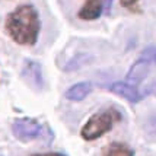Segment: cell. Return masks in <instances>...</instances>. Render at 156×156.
<instances>
[{"mask_svg": "<svg viewBox=\"0 0 156 156\" xmlns=\"http://www.w3.org/2000/svg\"><path fill=\"white\" fill-rule=\"evenodd\" d=\"M20 77L29 88L34 90H41L44 88V77H42V69L38 61L25 60L20 70Z\"/></svg>", "mask_w": 156, "mask_h": 156, "instance_id": "277c9868", "label": "cell"}, {"mask_svg": "<svg viewBox=\"0 0 156 156\" xmlns=\"http://www.w3.org/2000/svg\"><path fill=\"white\" fill-rule=\"evenodd\" d=\"M5 29L19 45H35L41 31V20L34 5H20L6 16Z\"/></svg>", "mask_w": 156, "mask_h": 156, "instance_id": "6da1fadb", "label": "cell"}, {"mask_svg": "<svg viewBox=\"0 0 156 156\" xmlns=\"http://www.w3.org/2000/svg\"><path fill=\"white\" fill-rule=\"evenodd\" d=\"M147 130H149L152 134H156V115H153L147 121Z\"/></svg>", "mask_w": 156, "mask_h": 156, "instance_id": "7c38bea8", "label": "cell"}, {"mask_svg": "<svg viewBox=\"0 0 156 156\" xmlns=\"http://www.w3.org/2000/svg\"><path fill=\"white\" fill-rule=\"evenodd\" d=\"M90 92H92V85L89 82H79V83L72 85L64 92V96H66V99H69V101L79 102V101H83Z\"/></svg>", "mask_w": 156, "mask_h": 156, "instance_id": "ba28073f", "label": "cell"}, {"mask_svg": "<svg viewBox=\"0 0 156 156\" xmlns=\"http://www.w3.org/2000/svg\"><path fill=\"white\" fill-rule=\"evenodd\" d=\"M111 3H112V0H107V2L104 3V7H105V9L108 10V9H109V5H111Z\"/></svg>", "mask_w": 156, "mask_h": 156, "instance_id": "2e32d148", "label": "cell"}, {"mask_svg": "<svg viewBox=\"0 0 156 156\" xmlns=\"http://www.w3.org/2000/svg\"><path fill=\"white\" fill-rule=\"evenodd\" d=\"M142 58L149 60L150 63H156V47H147L142 51Z\"/></svg>", "mask_w": 156, "mask_h": 156, "instance_id": "8fae6325", "label": "cell"}, {"mask_svg": "<svg viewBox=\"0 0 156 156\" xmlns=\"http://www.w3.org/2000/svg\"><path fill=\"white\" fill-rule=\"evenodd\" d=\"M109 90L133 104L140 102L143 99V94L139 90V88L134 85H130L129 82H115L109 86Z\"/></svg>", "mask_w": 156, "mask_h": 156, "instance_id": "5b68a950", "label": "cell"}, {"mask_svg": "<svg viewBox=\"0 0 156 156\" xmlns=\"http://www.w3.org/2000/svg\"><path fill=\"white\" fill-rule=\"evenodd\" d=\"M121 112L117 108H107L99 111V112H95L83 124V127L80 130L82 139H85L88 142L99 139L105 133H108L117 122L121 121Z\"/></svg>", "mask_w": 156, "mask_h": 156, "instance_id": "7a4b0ae2", "label": "cell"}, {"mask_svg": "<svg viewBox=\"0 0 156 156\" xmlns=\"http://www.w3.org/2000/svg\"><path fill=\"white\" fill-rule=\"evenodd\" d=\"M31 156H66V155H63V153H35V155Z\"/></svg>", "mask_w": 156, "mask_h": 156, "instance_id": "5bb4252c", "label": "cell"}, {"mask_svg": "<svg viewBox=\"0 0 156 156\" xmlns=\"http://www.w3.org/2000/svg\"><path fill=\"white\" fill-rule=\"evenodd\" d=\"M90 60H92L90 55L85 54V53H79V54H76L75 57H72V58L64 64L63 70H64V72H75V70H77V69L83 67L85 64H88Z\"/></svg>", "mask_w": 156, "mask_h": 156, "instance_id": "30bf717a", "label": "cell"}, {"mask_svg": "<svg viewBox=\"0 0 156 156\" xmlns=\"http://www.w3.org/2000/svg\"><path fill=\"white\" fill-rule=\"evenodd\" d=\"M137 2H139V0H120V3H121L124 7H127V9H134V6L137 5Z\"/></svg>", "mask_w": 156, "mask_h": 156, "instance_id": "4fadbf2b", "label": "cell"}, {"mask_svg": "<svg viewBox=\"0 0 156 156\" xmlns=\"http://www.w3.org/2000/svg\"><path fill=\"white\" fill-rule=\"evenodd\" d=\"M104 156H134V150L126 143L114 142L105 149Z\"/></svg>", "mask_w": 156, "mask_h": 156, "instance_id": "9c48e42d", "label": "cell"}, {"mask_svg": "<svg viewBox=\"0 0 156 156\" xmlns=\"http://www.w3.org/2000/svg\"><path fill=\"white\" fill-rule=\"evenodd\" d=\"M150 94L156 96V83H153V85H152V88H150Z\"/></svg>", "mask_w": 156, "mask_h": 156, "instance_id": "9a60e30c", "label": "cell"}, {"mask_svg": "<svg viewBox=\"0 0 156 156\" xmlns=\"http://www.w3.org/2000/svg\"><path fill=\"white\" fill-rule=\"evenodd\" d=\"M104 12V0H85L83 6L77 12V18L82 20H96Z\"/></svg>", "mask_w": 156, "mask_h": 156, "instance_id": "8992f818", "label": "cell"}, {"mask_svg": "<svg viewBox=\"0 0 156 156\" xmlns=\"http://www.w3.org/2000/svg\"><path fill=\"white\" fill-rule=\"evenodd\" d=\"M149 67H150V61L146 60V58H139V60L131 66V69L129 70L127 73V80L130 85H134L137 86L140 82L146 77L147 72H149Z\"/></svg>", "mask_w": 156, "mask_h": 156, "instance_id": "52a82bcc", "label": "cell"}, {"mask_svg": "<svg viewBox=\"0 0 156 156\" xmlns=\"http://www.w3.org/2000/svg\"><path fill=\"white\" fill-rule=\"evenodd\" d=\"M12 133L19 142L28 143L42 136V126L34 118H18L12 122Z\"/></svg>", "mask_w": 156, "mask_h": 156, "instance_id": "3957f363", "label": "cell"}]
</instances>
